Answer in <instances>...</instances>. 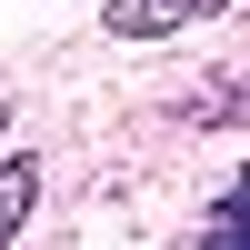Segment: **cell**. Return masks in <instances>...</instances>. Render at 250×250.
<instances>
[{"label":"cell","mask_w":250,"mask_h":250,"mask_svg":"<svg viewBox=\"0 0 250 250\" xmlns=\"http://www.w3.org/2000/svg\"><path fill=\"white\" fill-rule=\"evenodd\" d=\"M210 10H230V0H110V30L120 40H160V30H190Z\"/></svg>","instance_id":"6da1fadb"},{"label":"cell","mask_w":250,"mask_h":250,"mask_svg":"<svg viewBox=\"0 0 250 250\" xmlns=\"http://www.w3.org/2000/svg\"><path fill=\"white\" fill-rule=\"evenodd\" d=\"M30 200H40V160L20 150V160H0V250L20 240V220H30Z\"/></svg>","instance_id":"7a4b0ae2"},{"label":"cell","mask_w":250,"mask_h":250,"mask_svg":"<svg viewBox=\"0 0 250 250\" xmlns=\"http://www.w3.org/2000/svg\"><path fill=\"white\" fill-rule=\"evenodd\" d=\"M200 250H250V180L220 200V220H210V240H200Z\"/></svg>","instance_id":"3957f363"},{"label":"cell","mask_w":250,"mask_h":250,"mask_svg":"<svg viewBox=\"0 0 250 250\" xmlns=\"http://www.w3.org/2000/svg\"><path fill=\"white\" fill-rule=\"evenodd\" d=\"M0 130H10V110H0Z\"/></svg>","instance_id":"277c9868"}]
</instances>
